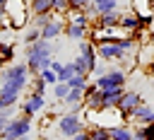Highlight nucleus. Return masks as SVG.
Here are the masks:
<instances>
[{"mask_svg":"<svg viewBox=\"0 0 154 140\" xmlns=\"http://www.w3.org/2000/svg\"><path fill=\"white\" fill-rule=\"evenodd\" d=\"M72 75H77V72H75V65H72V60H70V63H65L63 70L58 72V80H60V82H67Z\"/></svg>","mask_w":154,"mask_h":140,"instance_id":"nucleus-26","label":"nucleus"},{"mask_svg":"<svg viewBox=\"0 0 154 140\" xmlns=\"http://www.w3.org/2000/svg\"><path fill=\"white\" fill-rule=\"evenodd\" d=\"M63 65H65V63H58L55 58H53V63H51V68H53L55 72H60V70H63Z\"/></svg>","mask_w":154,"mask_h":140,"instance_id":"nucleus-32","label":"nucleus"},{"mask_svg":"<svg viewBox=\"0 0 154 140\" xmlns=\"http://www.w3.org/2000/svg\"><path fill=\"white\" fill-rule=\"evenodd\" d=\"M79 43V56L87 60V65H89V72H94L96 70V65H99V53H96V43L91 41V39H82V41H77Z\"/></svg>","mask_w":154,"mask_h":140,"instance_id":"nucleus-8","label":"nucleus"},{"mask_svg":"<svg viewBox=\"0 0 154 140\" xmlns=\"http://www.w3.org/2000/svg\"><path fill=\"white\" fill-rule=\"evenodd\" d=\"M89 34V27H84V24H77V22H65V36L67 39H72V41H82L84 36Z\"/></svg>","mask_w":154,"mask_h":140,"instance_id":"nucleus-14","label":"nucleus"},{"mask_svg":"<svg viewBox=\"0 0 154 140\" xmlns=\"http://www.w3.org/2000/svg\"><path fill=\"white\" fill-rule=\"evenodd\" d=\"M0 58L5 63H10L14 58V43H7V41H0Z\"/></svg>","mask_w":154,"mask_h":140,"instance_id":"nucleus-23","label":"nucleus"},{"mask_svg":"<svg viewBox=\"0 0 154 140\" xmlns=\"http://www.w3.org/2000/svg\"><path fill=\"white\" fill-rule=\"evenodd\" d=\"M29 10H31V17L48 14V12H53V0H29Z\"/></svg>","mask_w":154,"mask_h":140,"instance_id":"nucleus-16","label":"nucleus"},{"mask_svg":"<svg viewBox=\"0 0 154 140\" xmlns=\"http://www.w3.org/2000/svg\"><path fill=\"white\" fill-rule=\"evenodd\" d=\"M51 19H53V12H48V14H34L29 24H34V27H38V29H43V27H46V24H48Z\"/></svg>","mask_w":154,"mask_h":140,"instance_id":"nucleus-24","label":"nucleus"},{"mask_svg":"<svg viewBox=\"0 0 154 140\" xmlns=\"http://www.w3.org/2000/svg\"><path fill=\"white\" fill-rule=\"evenodd\" d=\"M67 92H70V84H67V82H60V80H58V82L53 84V97H55L58 101H65Z\"/></svg>","mask_w":154,"mask_h":140,"instance_id":"nucleus-22","label":"nucleus"},{"mask_svg":"<svg viewBox=\"0 0 154 140\" xmlns=\"http://www.w3.org/2000/svg\"><path fill=\"white\" fill-rule=\"evenodd\" d=\"M65 104H67V106L84 104V89H72V87H70V92H67V97H65Z\"/></svg>","mask_w":154,"mask_h":140,"instance_id":"nucleus-18","label":"nucleus"},{"mask_svg":"<svg viewBox=\"0 0 154 140\" xmlns=\"http://www.w3.org/2000/svg\"><path fill=\"white\" fill-rule=\"evenodd\" d=\"M46 87H48V82H46L41 75H34V84H31V92H36V94H46Z\"/></svg>","mask_w":154,"mask_h":140,"instance_id":"nucleus-27","label":"nucleus"},{"mask_svg":"<svg viewBox=\"0 0 154 140\" xmlns=\"http://www.w3.org/2000/svg\"><path fill=\"white\" fill-rule=\"evenodd\" d=\"M91 0H70V12H84Z\"/></svg>","mask_w":154,"mask_h":140,"instance_id":"nucleus-30","label":"nucleus"},{"mask_svg":"<svg viewBox=\"0 0 154 140\" xmlns=\"http://www.w3.org/2000/svg\"><path fill=\"white\" fill-rule=\"evenodd\" d=\"M72 65H75V72H77V75H89V65H87V60H84L82 56H75Z\"/></svg>","mask_w":154,"mask_h":140,"instance_id":"nucleus-25","label":"nucleus"},{"mask_svg":"<svg viewBox=\"0 0 154 140\" xmlns=\"http://www.w3.org/2000/svg\"><path fill=\"white\" fill-rule=\"evenodd\" d=\"M140 27H144V24H142V17H140L137 12H123V17H120V29H123L125 34H135V31H140Z\"/></svg>","mask_w":154,"mask_h":140,"instance_id":"nucleus-12","label":"nucleus"},{"mask_svg":"<svg viewBox=\"0 0 154 140\" xmlns=\"http://www.w3.org/2000/svg\"><path fill=\"white\" fill-rule=\"evenodd\" d=\"M94 5H96V10H99V14H103V12H113V10H118V0H91Z\"/></svg>","mask_w":154,"mask_h":140,"instance_id":"nucleus-20","label":"nucleus"},{"mask_svg":"<svg viewBox=\"0 0 154 140\" xmlns=\"http://www.w3.org/2000/svg\"><path fill=\"white\" fill-rule=\"evenodd\" d=\"M125 80H128V75H125V70H120V68H111V70H106L103 75H96V77H94V82H96L99 89L125 87Z\"/></svg>","mask_w":154,"mask_h":140,"instance_id":"nucleus-6","label":"nucleus"},{"mask_svg":"<svg viewBox=\"0 0 154 140\" xmlns=\"http://www.w3.org/2000/svg\"><path fill=\"white\" fill-rule=\"evenodd\" d=\"M82 130H84V123H82L79 113L67 111V113L58 116V133H60V135L72 138V135H77V133H82Z\"/></svg>","mask_w":154,"mask_h":140,"instance_id":"nucleus-5","label":"nucleus"},{"mask_svg":"<svg viewBox=\"0 0 154 140\" xmlns=\"http://www.w3.org/2000/svg\"><path fill=\"white\" fill-rule=\"evenodd\" d=\"M135 140H154V121L152 123H137V128H132Z\"/></svg>","mask_w":154,"mask_h":140,"instance_id":"nucleus-17","label":"nucleus"},{"mask_svg":"<svg viewBox=\"0 0 154 140\" xmlns=\"http://www.w3.org/2000/svg\"><path fill=\"white\" fill-rule=\"evenodd\" d=\"M0 140H12V138H5V135H0Z\"/></svg>","mask_w":154,"mask_h":140,"instance_id":"nucleus-34","label":"nucleus"},{"mask_svg":"<svg viewBox=\"0 0 154 140\" xmlns=\"http://www.w3.org/2000/svg\"><path fill=\"white\" fill-rule=\"evenodd\" d=\"M53 53H55V41H51V39H43L41 36L38 41L29 43L24 56H26V65H29L31 75H38L43 68H51Z\"/></svg>","mask_w":154,"mask_h":140,"instance_id":"nucleus-2","label":"nucleus"},{"mask_svg":"<svg viewBox=\"0 0 154 140\" xmlns=\"http://www.w3.org/2000/svg\"><path fill=\"white\" fill-rule=\"evenodd\" d=\"M43 106H46V99H43V94H36V92H31L29 97H26V101L22 104V113H26V116H38L41 111H43Z\"/></svg>","mask_w":154,"mask_h":140,"instance_id":"nucleus-10","label":"nucleus"},{"mask_svg":"<svg viewBox=\"0 0 154 140\" xmlns=\"http://www.w3.org/2000/svg\"><path fill=\"white\" fill-rule=\"evenodd\" d=\"M53 12H55V14L70 12V0H53Z\"/></svg>","mask_w":154,"mask_h":140,"instance_id":"nucleus-29","label":"nucleus"},{"mask_svg":"<svg viewBox=\"0 0 154 140\" xmlns=\"http://www.w3.org/2000/svg\"><path fill=\"white\" fill-rule=\"evenodd\" d=\"M29 65L26 60L24 63H12L10 68H5L0 72V99L7 104V106H14L22 97V92L26 89L29 84Z\"/></svg>","mask_w":154,"mask_h":140,"instance_id":"nucleus-1","label":"nucleus"},{"mask_svg":"<svg viewBox=\"0 0 154 140\" xmlns=\"http://www.w3.org/2000/svg\"><path fill=\"white\" fill-rule=\"evenodd\" d=\"M123 94H125V87H108V89H101L103 111H108V109H118V101L123 99Z\"/></svg>","mask_w":154,"mask_h":140,"instance_id":"nucleus-11","label":"nucleus"},{"mask_svg":"<svg viewBox=\"0 0 154 140\" xmlns=\"http://www.w3.org/2000/svg\"><path fill=\"white\" fill-rule=\"evenodd\" d=\"M41 39V29L38 27H34V24H29L26 27V31H24V36H22V41L29 46V43H34V41H38Z\"/></svg>","mask_w":154,"mask_h":140,"instance_id":"nucleus-19","label":"nucleus"},{"mask_svg":"<svg viewBox=\"0 0 154 140\" xmlns=\"http://www.w3.org/2000/svg\"><path fill=\"white\" fill-rule=\"evenodd\" d=\"M140 104H142L140 92H128V89H125V94H123V99L118 101V109H116V111H120L125 118H130V113H132Z\"/></svg>","mask_w":154,"mask_h":140,"instance_id":"nucleus-9","label":"nucleus"},{"mask_svg":"<svg viewBox=\"0 0 154 140\" xmlns=\"http://www.w3.org/2000/svg\"><path fill=\"white\" fill-rule=\"evenodd\" d=\"M96 53H99V60H106V63H113V60H125V58H128V51H125L120 43H113V41L96 43Z\"/></svg>","mask_w":154,"mask_h":140,"instance_id":"nucleus-7","label":"nucleus"},{"mask_svg":"<svg viewBox=\"0 0 154 140\" xmlns=\"http://www.w3.org/2000/svg\"><path fill=\"white\" fill-rule=\"evenodd\" d=\"M60 34H65V22H63L60 17H53V19L41 29V36H43V39H51V41H55Z\"/></svg>","mask_w":154,"mask_h":140,"instance_id":"nucleus-13","label":"nucleus"},{"mask_svg":"<svg viewBox=\"0 0 154 140\" xmlns=\"http://www.w3.org/2000/svg\"><path fill=\"white\" fill-rule=\"evenodd\" d=\"M38 75H41V77H43V80H46V82H48L51 87H53V84L58 82V72H55L53 68H43V70H41Z\"/></svg>","mask_w":154,"mask_h":140,"instance_id":"nucleus-28","label":"nucleus"},{"mask_svg":"<svg viewBox=\"0 0 154 140\" xmlns=\"http://www.w3.org/2000/svg\"><path fill=\"white\" fill-rule=\"evenodd\" d=\"M7 10V22H10V29H24L29 22H31V10H29V0H7L5 5Z\"/></svg>","mask_w":154,"mask_h":140,"instance_id":"nucleus-3","label":"nucleus"},{"mask_svg":"<svg viewBox=\"0 0 154 140\" xmlns=\"http://www.w3.org/2000/svg\"><path fill=\"white\" fill-rule=\"evenodd\" d=\"M120 17H123V12H118V10H113V12H103V14H99L96 19H99V27H108V29H118V27H120Z\"/></svg>","mask_w":154,"mask_h":140,"instance_id":"nucleus-15","label":"nucleus"},{"mask_svg":"<svg viewBox=\"0 0 154 140\" xmlns=\"http://www.w3.org/2000/svg\"><path fill=\"white\" fill-rule=\"evenodd\" d=\"M2 109H7V104H5L2 99H0V111H2Z\"/></svg>","mask_w":154,"mask_h":140,"instance_id":"nucleus-33","label":"nucleus"},{"mask_svg":"<svg viewBox=\"0 0 154 140\" xmlns=\"http://www.w3.org/2000/svg\"><path fill=\"white\" fill-rule=\"evenodd\" d=\"M29 130H31V116L26 113H19V116H12L2 130L5 138H12V140H24L29 138Z\"/></svg>","mask_w":154,"mask_h":140,"instance_id":"nucleus-4","label":"nucleus"},{"mask_svg":"<svg viewBox=\"0 0 154 140\" xmlns=\"http://www.w3.org/2000/svg\"><path fill=\"white\" fill-rule=\"evenodd\" d=\"M67 140H94V138L89 135V130H82V133H77V135H72V138H67Z\"/></svg>","mask_w":154,"mask_h":140,"instance_id":"nucleus-31","label":"nucleus"},{"mask_svg":"<svg viewBox=\"0 0 154 140\" xmlns=\"http://www.w3.org/2000/svg\"><path fill=\"white\" fill-rule=\"evenodd\" d=\"M67 84H70L72 89H87V84H89V75H72V77L67 80Z\"/></svg>","mask_w":154,"mask_h":140,"instance_id":"nucleus-21","label":"nucleus"}]
</instances>
